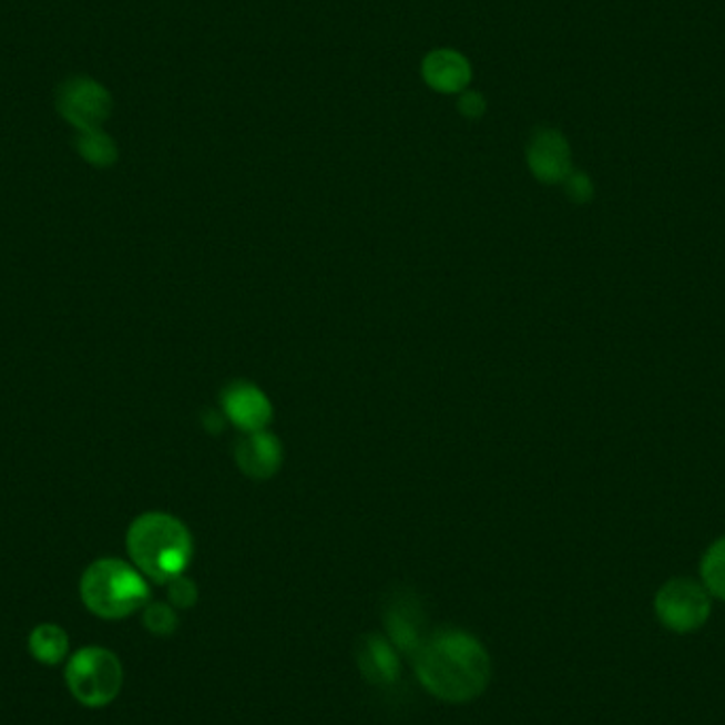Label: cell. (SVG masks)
Instances as JSON below:
<instances>
[{
    "label": "cell",
    "instance_id": "17",
    "mask_svg": "<svg viewBox=\"0 0 725 725\" xmlns=\"http://www.w3.org/2000/svg\"><path fill=\"white\" fill-rule=\"evenodd\" d=\"M459 111L469 120H478L486 111V100L478 92H464L459 100Z\"/></svg>",
    "mask_w": 725,
    "mask_h": 725
},
{
    "label": "cell",
    "instance_id": "6",
    "mask_svg": "<svg viewBox=\"0 0 725 725\" xmlns=\"http://www.w3.org/2000/svg\"><path fill=\"white\" fill-rule=\"evenodd\" d=\"M58 111L81 132L98 130L113 111V98L90 76H74L58 90Z\"/></svg>",
    "mask_w": 725,
    "mask_h": 725
},
{
    "label": "cell",
    "instance_id": "11",
    "mask_svg": "<svg viewBox=\"0 0 725 725\" xmlns=\"http://www.w3.org/2000/svg\"><path fill=\"white\" fill-rule=\"evenodd\" d=\"M701 580L713 599L725 603V537L706 548L701 560Z\"/></svg>",
    "mask_w": 725,
    "mask_h": 725
},
{
    "label": "cell",
    "instance_id": "5",
    "mask_svg": "<svg viewBox=\"0 0 725 725\" xmlns=\"http://www.w3.org/2000/svg\"><path fill=\"white\" fill-rule=\"evenodd\" d=\"M711 599L702 581L675 578L655 592L653 613L664 629L675 634H692L708 622L713 611Z\"/></svg>",
    "mask_w": 725,
    "mask_h": 725
},
{
    "label": "cell",
    "instance_id": "10",
    "mask_svg": "<svg viewBox=\"0 0 725 725\" xmlns=\"http://www.w3.org/2000/svg\"><path fill=\"white\" fill-rule=\"evenodd\" d=\"M361 668L367 678L390 681L399 671V664L382 639H369L362 645Z\"/></svg>",
    "mask_w": 725,
    "mask_h": 725
},
{
    "label": "cell",
    "instance_id": "4",
    "mask_svg": "<svg viewBox=\"0 0 725 725\" xmlns=\"http://www.w3.org/2000/svg\"><path fill=\"white\" fill-rule=\"evenodd\" d=\"M64 677L74 701L100 708L120 696L123 668L115 653L104 647H85L69 660Z\"/></svg>",
    "mask_w": 725,
    "mask_h": 725
},
{
    "label": "cell",
    "instance_id": "1",
    "mask_svg": "<svg viewBox=\"0 0 725 725\" xmlns=\"http://www.w3.org/2000/svg\"><path fill=\"white\" fill-rule=\"evenodd\" d=\"M420 683L437 698L467 702L483 694L490 681V657L482 643L459 630L437 632L413 653Z\"/></svg>",
    "mask_w": 725,
    "mask_h": 725
},
{
    "label": "cell",
    "instance_id": "2",
    "mask_svg": "<svg viewBox=\"0 0 725 725\" xmlns=\"http://www.w3.org/2000/svg\"><path fill=\"white\" fill-rule=\"evenodd\" d=\"M127 552L136 569L157 583L183 575L192 560V537L169 513H145L127 531Z\"/></svg>",
    "mask_w": 725,
    "mask_h": 725
},
{
    "label": "cell",
    "instance_id": "12",
    "mask_svg": "<svg viewBox=\"0 0 725 725\" xmlns=\"http://www.w3.org/2000/svg\"><path fill=\"white\" fill-rule=\"evenodd\" d=\"M76 151L83 160H88L94 166H111L118 160V146L109 134H104L100 127L81 132L76 139Z\"/></svg>",
    "mask_w": 725,
    "mask_h": 725
},
{
    "label": "cell",
    "instance_id": "14",
    "mask_svg": "<svg viewBox=\"0 0 725 725\" xmlns=\"http://www.w3.org/2000/svg\"><path fill=\"white\" fill-rule=\"evenodd\" d=\"M143 622H145L146 630H151L153 634H160V636H166L170 632H174L178 624L176 613L170 609L169 604L162 603L149 604L145 615H143Z\"/></svg>",
    "mask_w": 725,
    "mask_h": 725
},
{
    "label": "cell",
    "instance_id": "13",
    "mask_svg": "<svg viewBox=\"0 0 725 725\" xmlns=\"http://www.w3.org/2000/svg\"><path fill=\"white\" fill-rule=\"evenodd\" d=\"M229 411L241 425L248 427V429H255V427H262L266 422L267 411L269 410H267V404L259 392L244 388L241 392L232 395Z\"/></svg>",
    "mask_w": 725,
    "mask_h": 725
},
{
    "label": "cell",
    "instance_id": "8",
    "mask_svg": "<svg viewBox=\"0 0 725 725\" xmlns=\"http://www.w3.org/2000/svg\"><path fill=\"white\" fill-rule=\"evenodd\" d=\"M422 79L436 92L457 94L471 81V64L455 49H436L422 60Z\"/></svg>",
    "mask_w": 725,
    "mask_h": 725
},
{
    "label": "cell",
    "instance_id": "3",
    "mask_svg": "<svg viewBox=\"0 0 725 725\" xmlns=\"http://www.w3.org/2000/svg\"><path fill=\"white\" fill-rule=\"evenodd\" d=\"M81 601L98 617L121 620L145 606L149 585L139 569L118 558H104L83 573Z\"/></svg>",
    "mask_w": 725,
    "mask_h": 725
},
{
    "label": "cell",
    "instance_id": "7",
    "mask_svg": "<svg viewBox=\"0 0 725 725\" xmlns=\"http://www.w3.org/2000/svg\"><path fill=\"white\" fill-rule=\"evenodd\" d=\"M529 166L543 183H560L571 174V149L558 130H537L529 145Z\"/></svg>",
    "mask_w": 725,
    "mask_h": 725
},
{
    "label": "cell",
    "instance_id": "16",
    "mask_svg": "<svg viewBox=\"0 0 725 725\" xmlns=\"http://www.w3.org/2000/svg\"><path fill=\"white\" fill-rule=\"evenodd\" d=\"M566 190L575 202H588L594 195L592 181L583 172H573L566 176Z\"/></svg>",
    "mask_w": 725,
    "mask_h": 725
},
{
    "label": "cell",
    "instance_id": "9",
    "mask_svg": "<svg viewBox=\"0 0 725 725\" xmlns=\"http://www.w3.org/2000/svg\"><path fill=\"white\" fill-rule=\"evenodd\" d=\"M30 653L41 664H60L69 653V634L55 624H41L30 632Z\"/></svg>",
    "mask_w": 725,
    "mask_h": 725
},
{
    "label": "cell",
    "instance_id": "15",
    "mask_svg": "<svg viewBox=\"0 0 725 725\" xmlns=\"http://www.w3.org/2000/svg\"><path fill=\"white\" fill-rule=\"evenodd\" d=\"M170 601L181 609H190L195 603L194 583L185 580L183 575L170 581Z\"/></svg>",
    "mask_w": 725,
    "mask_h": 725
}]
</instances>
